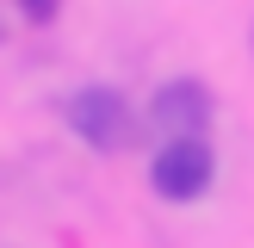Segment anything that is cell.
<instances>
[{"label":"cell","mask_w":254,"mask_h":248,"mask_svg":"<svg viewBox=\"0 0 254 248\" xmlns=\"http://www.w3.org/2000/svg\"><path fill=\"white\" fill-rule=\"evenodd\" d=\"M56 6H62V0H19V12H25V19H37V25L56 19Z\"/></svg>","instance_id":"cell-4"},{"label":"cell","mask_w":254,"mask_h":248,"mask_svg":"<svg viewBox=\"0 0 254 248\" xmlns=\"http://www.w3.org/2000/svg\"><path fill=\"white\" fill-rule=\"evenodd\" d=\"M211 112H217V99H211L205 81H192V74H174V81L155 87V99H149V124H155L161 136H205Z\"/></svg>","instance_id":"cell-3"},{"label":"cell","mask_w":254,"mask_h":248,"mask_svg":"<svg viewBox=\"0 0 254 248\" xmlns=\"http://www.w3.org/2000/svg\"><path fill=\"white\" fill-rule=\"evenodd\" d=\"M211 174H217V155H211L205 136H161V149L149 155V186H155V198H168V205L205 198Z\"/></svg>","instance_id":"cell-1"},{"label":"cell","mask_w":254,"mask_h":248,"mask_svg":"<svg viewBox=\"0 0 254 248\" xmlns=\"http://www.w3.org/2000/svg\"><path fill=\"white\" fill-rule=\"evenodd\" d=\"M68 130L81 136L87 149H99V155H118L136 136L130 99H124L118 87H81V93H68Z\"/></svg>","instance_id":"cell-2"}]
</instances>
